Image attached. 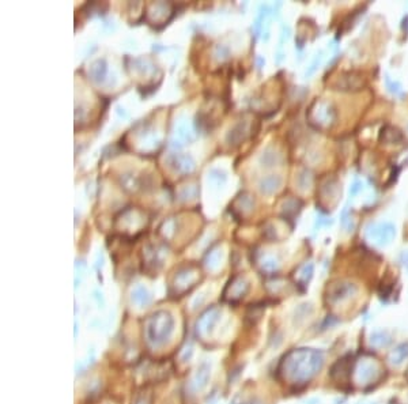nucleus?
I'll list each match as a JSON object with an SVG mask.
<instances>
[{"instance_id":"16","label":"nucleus","mask_w":408,"mask_h":404,"mask_svg":"<svg viewBox=\"0 0 408 404\" xmlns=\"http://www.w3.org/2000/svg\"><path fill=\"white\" fill-rule=\"evenodd\" d=\"M350 365L346 358L343 359H339L336 362L335 365L332 366V370H331V377L336 381H343L344 377H348L350 376Z\"/></svg>"},{"instance_id":"18","label":"nucleus","mask_w":408,"mask_h":404,"mask_svg":"<svg viewBox=\"0 0 408 404\" xmlns=\"http://www.w3.org/2000/svg\"><path fill=\"white\" fill-rule=\"evenodd\" d=\"M280 184H282V178L279 176H268L260 181V190L265 195H271L275 190H278Z\"/></svg>"},{"instance_id":"17","label":"nucleus","mask_w":408,"mask_h":404,"mask_svg":"<svg viewBox=\"0 0 408 404\" xmlns=\"http://www.w3.org/2000/svg\"><path fill=\"white\" fill-rule=\"evenodd\" d=\"M177 229H178V219L177 218H169L162 222V225L159 226V234L165 239H171L176 236Z\"/></svg>"},{"instance_id":"13","label":"nucleus","mask_w":408,"mask_h":404,"mask_svg":"<svg viewBox=\"0 0 408 404\" xmlns=\"http://www.w3.org/2000/svg\"><path fill=\"white\" fill-rule=\"evenodd\" d=\"M370 346L374 349H385L392 343V335L386 330H376L370 333Z\"/></svg>"},{"instance_id":"24","label":"nucleus","mask_w":408,"mask_h":404,"mask_svg":"<svg viewBox=\"0 0 408 404\" xmlns=\"http://www.w3.org/2000/svg\"><path fill=\"white\" fill-rule=\"evenodd\" d=\"M132 300L136 304H139V305H146V304L150 302V295H148V293L143 287H138L132 293Z\"/></svg>"},{"instance_id":"6","label":"nucleus","mask_w":408,"mask_h":404,"mask_svg":"<svg viewBox=\"0 0 408 404\" xmlns=\"http://www.w3.org/2000/svg\"><path fill=\"white\" fill-rule=\"evenodd\" d=\"M357 293V286L350 282H339L332 285L328 290V301L331 305H336L347 301Z\"/></svg>"},{"instance_id":"21","label":"nucleus","mask_w":408,"mask_h":404,"mask_svg":"<svg viewBox=\"0 0 408 404\" xmlns=\"http://www.w3.org/2000/svg\"><path fill=\"white\" fill-rule=\"evenodd\" d=\"M199 195V187L197 185H185L183 187L180 192H178V199L183 202H188V200H193Z\"/></svg>"},{"instance_id":"27","label":"nucleus","mask_w":408,"mask_h":404,"mask_svg":"<svg viewBox=\"0 0 408 404\" xmlns=\"http://www.w3.org/2000/svg\"><path fill=\"white\" fill-rule=\"evenodd\" d=\"M263 268L267 271H274L276 268V261L275 260H267L265 263H263Z\"/></svg>"},{"instance_id":"28","label":"nucleus","mask_w":408,"mask_h":404,"mask_svg":"<svg viewBox=\"0 0 408 404\" xmlns=\"http://www.w3.org/2000/svg\"><path fill=\"white\" fill-rule=\"evenodd\" d=\"M407 374H408V372H407Z\"/></svg>"},{"instance_id":"9","label":"nucleus","mask_w":408,"mask_h":404,"mask_svg":"<svg viewBox=\"0 0 408 404\" xmlns=\"http://www.w3.org/2000/svg\"><path fill=\"white\" fill-rule=\"evenodd\" d=\"M197 278V271L193 267H187V268L178 271L174 279V286L181 291H187L193 286Z\"/></svg>"},{"instance_id":"25","label":"nucleus","mask_w":408,"mask_h":404,"mask_svg":"<svg viewBox=\"0 0 408 404\" xmlns=\"http://www.w3.org/2000/svg\"><path fill=\"white\" fill-rule=\"evenodd\" d=\"M313 276V264H305L298 274V279L301 283H308Z\"/></svg>"},{"instance_id":"1","label":"nucleus","mask_w":408,"mask_h":404,"mask_svg":"<svg viewBox=\"0 0 408 404\" xmlns=\"http://www.w3.org/2000/svg\"><path fill=\"white\" fill-rule=\"evenodd\" d=\"M325 355L321 350H291L282 361V370L291 382H308L323 369Z\"/></svg>"},{"instance_id":"20","label":"nucleus","mask_w":408,"mask_h":404,"mask_svg":"<svg viewBox=\"0 0 408 404\" xmlns=\"http://www.w3.org/2000/svg\"><path fill=\"white\" fill-rule=\"evenodd\" d=\"M120 183H121L122 188L128 192H134L136 190H140V177H135L132 173H128V174H122L121 178H120Z\"/></svg>"},{"instance_id":"4","label":"nucleus","mask_w":408,"mask_h":404,"mask_svg":"<svg viewBox=\"0 0 408 404\" xmlns=\"http://www.w3.org/2000/svg\"><path fill=\"white\" fill-rule=\"evenodd\" d=\"M380 372L381 370H380L377 362L362 359L355 365V369H354V382L360 386L369 385L374 381H377V379L380 377Z\"/></svg>"},{"instance_id":"23","label":"nucleus","mask_w":408,"mask_h":404,"mask_svg":"<svg viewBox=\"0 0 408 404\" xmlns=\"http://www.w3.org/2000/svg\"><path fill=\"white\" fill-rule=\"evenodd\" d=\"M134 68L136 71H140L142 73H150L151 71H154V64L151 61L147 60V59H135L134 60Z\"/></svg>"},{"instance_id":"12","label":"nucleus","mask_w":408,"mask_h":404,"mask_svg":"<svg viewBox=\"0 0 408 404\" xmlns=\"http://www.w3.org/2000/svg\"><path fill=\"white\" fill-rule=\"evenodd\" d=\"M317 110L312 108V121L317 122L318 125H328L331 120H332V115L334 112L329 109V106L327 104H316Z\"/></svg>"},{"instance_id":"5","label":"nucleus","mask_w":408,"mask_h":404,"mask_svg":"<svg viewBox=\"0 0 408 404\" xmlns=\"http://www.w3.org/2000/svg\"><path fill=\"white\" fill-rule=\"evenodd\" d=\"M173 6L170 3H165V1H157L151 3L147 7V11L144 14L146 19L151 24H166L170 18L173 17Z\"/></svg>"},{"instance_id":"10","label":"nucleus","mask_w":408,"mask_h":404,"mask_svg":"<svg viewBox=\"0 0 408 404\" xmlns=\"http://www.w3.org/2000/svg\"><path fill=\"white\" fill-rule=\"evenodd\" d=\"M369 237L374 239V242H377L378 245L389 244L395 237V227L392 225H388V223L376 226L373 230L369 232Z\"/></svg>"},{"instance_id":"2","label":"nucleus","mask_w":408,"mask_h":404,"mask_svg":"<svg viewBox=\"0 0 408 404\" xmlns=\"http://www.w3.org/2000/svg\"><path fill=\"white\" fill-rule=\"evenodd\" d=\"M173 320L166 312H158L152 314L147 321V337L154 344L165 343L171 333Z\"/></svg>"},{"instance_id":"22","label":"nucleus","mask_w":408,"mask_h":404,"mask_svg":"<svg viewBox=\"0 0 408 404\" xmlns=\"http://www.w3.org/2000/svg\"><path fill=\"white\" fill-rule=\"evenodd\" d=\"M383 138H384L388 143H396V142L402 141L403 135L397 128L388 127V128L383 129Z\"/></svg>"},{"instance_id":"7","label":"nucleus","mask_w":408,"mask_h":404,"mask_svg":"<svg viewBox=\"0 0 408 404\" xmlns=\"http://www.w3.org/2000/svg\"><path fill=\"white\" fill-rule=\"evenodd\" d=\"M166 164L171 170L180 174H188L195 169V161L187 154H170L166 158Z\"/></svg>"},{"instance_id":"19","label":"nucleus","mask_w":408,"mask_h":404,"mask_svg":"<svg viewBox=\"0 0 408 404\" xmlns=\"http://www.w3.org/2000/svg\"><path fill=\"white\" fill-rule=\"evenodd\" d=\"M234 206H238L236 210H240L241 213H250L255 207V199L248 193H242L234 200Z\"/></svg>"},{"instance_id":"8","label":"nucleus","mask_w":408,"mask_h":404,"mask_svg":"<svg viewBox=\"0 0 408 404\" xmlns=\"http://www.w3.org/2000/svg\"><path fill=\"white\" fill-rule=\"evenodd\" d=\"M248 131H249V124L245 121V120H241L237 124H234V127L230 128V131L227 132L226 142L230 146H238V144H241L246 139V136L249 134Z\"/></svg>"},{"instance_id":"26","label":"nucleus","mask_w":408,"mask_h":404,"mask_svg":"<svg viewBox=\"0 0 408 404\" xmlns=\"http://www.w3.org/2000/svg\"><path fill=\"white\" fill-rule=\"evenodd\" d=\"M299 207H301V202L295 200V199H291L285 204V214L290 215V214H297L298 213Z\"/></svg>"},{"instance_id":"3","label":"nucleus","mask_w":408,"mask_h":404,"mask_svg":"<svg viewBox=\"0 0 408 404\" xmlns=\"http://www.w3.org/2000/svg\"><path fill=\"white\" fill-rule=\"evenodd\" d=\"M147 222H148V219H147V215L144 211H142L136 207H128L117 215L115 225L121 232L128 233L132 232V230L134 232L142 230L147 225Z\"/></svg>"},{"instance_id":"11","label":"nucleus","mask_w":408,"mask_h":404,"mask_svg":"<svg viewBox=\"0 0 408 404\" xmlns=\"http://www.w3.org/2000/svg\"><path fill=\"white\" fill-rule=\"evenodd\" d=\"M248 290H249L248 281L245 278H242V276H236L233 281H230L229 286L226 287L225 293L229 291L230 300H240V298L245 297V294L248 293Z\"/></svg>"},{"instance_id":"15","label":"nucleus","mask_w":408,"mask_h":404,"mask_svg":"<svg viewBox=\"0 0 408 404\" xmlns=\"http://www.w3.org/2000/svg\"><path fill=\"white\" fill-rule=\"evenodd\" d=\"M108 73V67H106V61L104 59H98L94 63H92V66L89 68V76L92 78L94 82H102L106 78Z\"/></svg>"},{"instance_id":"14","label":"nucleus","mask_w":408,"mask_h":404,"mask_svg":"<svg viewBox=\"0 0 408 404\" xmlns=\"http://www.w3.org/2000/svg\"><path fill=\"white\" fill-rule=\"evenodd\" d=\"M408 359V342L400 343L390 351L389 363L392 366L400 367Z\"/></svg>"}]
</instances>
